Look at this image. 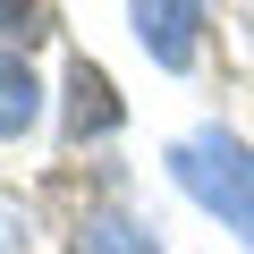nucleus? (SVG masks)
Here are the masks:
<instances>
[{
	"label": "nucleus",
	"instance_id": "5",
	"mask_svg": "<svg viewBox=\"0 0 254 254\" xmlns=\"http://www.w3.org/2000/svg\"><path fill=\"white\" fill-rule=\"evenodd\" d=\"M76 254H153V237L127 229V220H93V229L76 237Z\"/></svg>",
	"mask_w": 254,
	"mask_h": 254
},
{
	"label": "nucleus",
	"instance_id": "1",
	"mask_svg": "<svg viewBox=\"0 0 254 254\" xmlns=\"http://www.w3.org/2000/svg\"><path fill=\"white\" fill-rule=\"evenodd\" d=\"M170 161H178V187L195 203H212L229 229H246V246H254V153L237 136H187Z\"/></svg>",
	"mask_w": 254,
	"mask_h": 254
},
{
	"label": "nucleus",
	"instance_id": "4",
	"mask_svg": "<svg viewBox=\"0 0 254 254\" xmlns=\"http://www.w3.org/2000/svg\"><path fill=\"white\" fill-rule=\"evenodd\" d=\"M34 110H43V93H34L26 60H9V51H0V136H26V127H34Z\"/></svg>",
	"mask_w": 254,
	"mask_h": 254
},
{
	"label": "nucleus",
	"instance_id": "2",
	"mask_svg": "<svg viewBox=\"0 0 254 254\" xmlns=\"http://www.w3.org/2000/svg\"><path fill=\"white\" fill-rule=\"evenodd\" d=\"M195 26H203V9H187V0L136 9V34H144V51H153L161 68H187V60H195Z\"/></svg>",
	"mask_w": 254,
	"mask_h": 254
},
{
	"label": "nucleus",
	"instance_id": "3",
	"mask_svg": "<svg viewBox=\"0 0 254 254\" xmlns=\"http://www.w3.org/2000/svg\"><path fill=\"white\" fill-rule=\"evenodd\" d=\"M68 127H76V136H110V127H119V102H110V76L102 68H68Z\"/></svg>",
	"mask_w": 254,
	"mask_h": 254
},
{
	"label": "nucleus",
	"instance_id": "6",
	"mask_svg": "<svg viewBox=\"0 0 254 254\" xmlns=\"http://www.w3.org/2000/svg\"><path fill=\"white\" fill-rule=\"evenodd\" d=\"M26 26H43V9H0V34H26Z\"/></svg>",
	"mask_w": 254,
	"mask_h": 254
}]
</instances>
